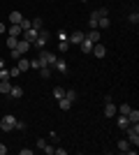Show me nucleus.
<instances>
[{"label": "nucleus", "mask_w": 139, "mask_h": 155, "mask_svg": "<svg viewBox=\"0 0 139 155\" xmlns=\"http://www.w3.org/2000/svg\"><path fill=\"white\" fill-rule=\"evenodd\" d=\"M86 39H88V42H93V44H95V42H100V32H98V30H91V32H88V35H86Z\"/></svg>", "instance_id": "obj_20"}, {"label": "nucleus", "mask_w": 139, "mask_h": 155, "mask_svg": "<svg viewBox=\"0 0 139 155\" xmlns=\"http://www.w3.org/2000/svg\"><path fill=\"white\" fill-rule=\"evenodd\" d=\"M127 21H130L132 26H137V23H139V14H137V12H132L130 16H127Z\"/></svg>", "instance_id": "obj_28"}, {"label": "nucleus", "mask_w": 139, "mask_h": 155, "mask_svg": "<svg viewBox=\"0 0 139 155\" xmlns=\"http://www.w3.org/2000/svg\"><path fill=\"white\" fill-rule=\"evenodd\" d=\"M65 153H67L65 148H56V150H53V155H65Z\"/></svg>", "instance_id": "obj_41"}, {"label": "nucleus", "mask_w": 139, "mask_h": 155, "mask_svg": "<svg viewBox=\"0 0 139 155\" xmlns=\"http://www.w3.org/2000/svg\"><path fill=\"white\" fill-rule=\"evenodd\" d=\"M9 95H12V97H16V100H19V97L23 95V88H21V86H12V91H9Z\"/></svg>", "instance_id": "obj_21"}, {"label": "nucleus", "mask_w": 139, "mask_h": 155, "mask_svg": "<svg viewBox=\"0 0 139 155\" xmlns=\"http://www.w3.org/2000/svg\"><path fill=\"white\" fill-rule=\"evenodd\" d=\"M98 14H100V19H102V16H109V12H107V7H100V9H98Z\"/></svg>", "instance_id": "obj_35"}, {"label": "nucleus", "mask_w": 139, "mask_h": 155, "mask_svg": "<svg viewBox=\"0 0 139 155\" xmlns=\"http://www.w3.org/2000/svg\"><path fill=\"white\" fill-rule=\"evenodd\" d=\"M127 120H130V123H139V111L130 109V111H127Z\"/></svg>", "instance_id": "obj_18"}, {"label": "nucleus", "mask_w": 139, "mask_h": 155, "mask_svg": "<svg viewBox=\"0 0 139 155\" xmlns=\"http://www.w3.org/2000/svg\"><path fill=\"white\" fill-rule=\"evenodd\" d=\"M53 70H58L60 74H65V72H67V60L58 58V60H56V63H53Z\"/></svg>", "instance_id": "obj_9"}, {"label": "nucleus", "mask_w": 139, "mask_h": 155, "mask_svg": "<svg viewBox=\"0 0 139 155\" xmlns=\"http://www.w3.org/2000/svg\"><path fill=\"white\" fill-rule=\"evenodd\" d=\"M30 28H35V30H42V19H33V21H30Z\"/></svg>", "instance_id": "obj_29"}, {"label": "nucleus", "mask_w": 139, "mask_h": 155, "mask_svg": "<svg viewBox=\"0 0 139 155\" xmlns=\"http://www.w3.org/2000/svg\"><path fill=\"white\" fill-rule=\"evenodd\" d=\"M30 46H33L30 42H26V39H19V42H16V51H19V53H26Z\"/></svg>", "instance_id": "obj_10"}, {"label": "nucleus", "mask_w": 139, "mask_h": 155, "mask_svg": "<svg viewBox=\"0 0 139 155\" xmlns=\"http://www.w3.org/2000/svg\"><path fill=\"white\" fill-rule=\"evenodd\" d=\"M30 67H33V70H40V67H42L40 58H35V60H30Z\"/></svg>", "instance_id": "obj_34"}, {"label": "nucleus", "mask_w": 139, "mask_h": 155, "mask_svg": "<svg viewBox=\"0 0 139 155\" xmlns=\"http://www.w3.org/2000/svg\"><path fill=\"white\" fill-rule=\"evenodd\" d=\"M19 26L23 28V30H28V28H30V21H28V19H23V21H21V23H19Z\"/></svg>", "instance_id": "obj_36"}, {"label": "nucleus", "mask_w": 139, "mask_h": 155, "mask_svg": "<svg viewBox=\"0 0 139 155\" xmlns=\"http://www.w3.org/2000/svg\"><path fill=\"white\" fill-rule=\"evenodd\" d=\"M91 53H93V56H98V58H104V56H107V46H104V44H100V42H95Z\"/></svg>", "instance_id": "obj_5"}, {"label": "nucleus", "mask_w": 139, "mask_h": 155, "mask_svg": "<svg viewBox=\"0 0 139 155\" xmlns=\"http://www.w3.org/2000/svg\"><path fill=\"white\" fill-rule=\"evenodd\" d=\"M104 116L107 118H114V116H116V104H114L111 100H107V102H104Z\"/></svg>", "instance_id": "obj_7"}, {"label": "nucleus", "mask_w": 139, "mask_h": 155, "mask_svg": "<svg viewBox=\"0 0 139 155\" xmlns=\"http://www.w3.org/2000/svg\"><path fill=\"white\" fill-rule=\"evenodd\" d=\"M127 125H130V120H127V116H123V114H121V116H118V127H121V130H125Z\"/></svg>", "instance_id": "obj_24"}, {"label": "nucleus", "mask_w": 139, "mask_h": 155, "mask_svg": "<svg viewBox=\"0 0 139 155\" xmlns=\"http://www.w3.org/2000/svg\"><path fill=\"white\" fill-rule=\"evenodd\" d=\"M9 91H12V84H9V79H7V81H0V93L9 95Z\"/></svg>", "instance_id": "obj_19"}, {"label": "nucleus", "mask_w": 139, "mask_h": 155, "mask_svg": "<svg viewBox=\"0 0 139 155\" xmlns=\"http://www.w3.org/2000/svg\"><path fill=\"white\" fill-rule=\"evenodd\" d=\"M56 60H58V56H56V53H49V51H42V53H40L42 67H44V65H51V67H53V63H56Z\"/></svg>", "instance_id": "obj_3"}, {"label": "nucleus", "mask_w": 139, "mask_h": 155, "mask_svg": "<svg viewBox=\"0 0 139 155\" xmlns=\"http://www.w3.org/2000/svg\"><path fill=\"white\" fill-rule=\"evenodd\" d=\"M42 150H44V153H49V155H53V150H56V148H53V146H49V143H46V146H44V148H42Z\"/></svg>", "instance_id": "obj_37"}, {"label": "nucleus", "mask_w": 139, "mask_h": 155, "mask_svg": "<svg viewBox=\"0 0 139 155\" xmlns=\"http://www.w3.org/2000/svg\"><path fill=\"white\" fill-rule=\"evenodd\" d=\"M72 104H74V102H70V100H67V97H60V100H58V107H60V109H63V111H67V109H72Z\"/></svg>", "instance_id": "obj_14"}, {"label": "nucleus", "mask_w": 139, "mask_h": 155, "mask_svg": "<svg viewBox=\"0 0 139 155\" xmlns=\"http://www.w3.org/2000/svg\"><path fill=\"white\" fill-rule=\"evenodd\" d=\"M16 67H19L21 72H26V70H30V60H26L23 56H21L19 60H16Z\"/></svg>", "instance_id": "obj_12"}, {"label": "nucleus", "mask_w": 139, "mask_h": 155, "mask_svg": "<svg viewBox=\"0 0 139 155\" xmlns=\"http://www.w3.org/2000/svg\"><path fill=\"white\" fill-rule=\"evenodd\" d=\"M7 32H9L12 37H21V35H23V28H21V26H9Z\"/></svg>", "instance_id": "obj_13"}, {"label": "nucleus", "mask_w": 139, "mask_h": 155, "mask_svg": "<svg viewBox=\"0 0 139 155\" xmlns=\"http://www.w3.org/2000/svg\"><path fill=\"white\" fill-rule=\"evenodd\" d=\"M21 21H23V14L21 12H12L9 14V26H19Z\"/></svg>", "instance_id": "obj_8"}, {"label": "nucleus", "mask_w": 139, "mask_h": 155, "mask_svg": "<svg viewBox=\"0 0 139 155\" xmlns=\"http://www.w3.org/2000/svg\"><path fill=\"white\" fill-rule=\"evenodd\" d=\"M46 42H49V39H46V37H42V35H37V39H35V42H33V46H37V49H42V46H44Z\"/></svg>", "instance_id": "obj_23"}, {"label": "nucleus", "mask_w": 139, "mask_h": 155, "mask_svg": "<svg viewBox=\"0 0 139 155\" xmlns=\"http://www.w3.org/2000/svg\"><path fill=\"white\" fill-rule=\"evenodd\" d=\"M65 97L70 102H77V91H65Z\"/></svg>", "instance_id": "obj_30"}, {"label": "nucleus", "mask_w": 139, "mask_h": 155, "mask_svg": "<svg viewBox=\"0 0 139 155\" xmlns=\"http://www.w3.org/2000/svg\"><path fill=\"white\" fill-rule=\"evenodd\" d=\"M98 28H109V19H107V16H102V19L98 21Z\"/></svg>", "instance_id": "obj_32"}, {"label": "nucleus", "mask_w": 139, "mask_h": 155, "mask_svg": "<svg viewBox=\"0 0 139 155\" xmlns=\"http://www.w3.org/2000/svg\"><path fill=\"white\" fill-rule=\"evenodd\" d=\"M16 42H19V37H12V35L7 37V46H9V49H16Z\"/></svg>", "instance_id": "obj_27"}, {"label": "nucleus", "mask_w": 139, "mask_h": 155, "mask_svg": "<svg viewBox=\"0 0 139 155\" xmlns=\"http://www.w3.org/2000/svg\"><path fill=\"white\" fill-rule=\"evenodd\" d=\"M37 35H40V30H35V28H28V30H23V39H26V42H30V44L37 39Z\"/></svg>", "instance_id": "obj_6"}, {"label": "nucleus", "mask_w": 139, "mask_h": 155, "mask_svg": "<svg viewBox=\"0 0 139 155\" xmlns=\"http://www.w3.org/2000/svg\"><path fill=\"white\" fill-rule=\"evenodd\" d=\"M7 79H12V77H9V70L2 67V70H0V81H7Z\"/></svg>", "instance_id": "obj_31"}, {"label": "nucleus", "mask_w": 139, "mask_h": 155, "mask_svg": "<svg viewBox=\"0 0 139 155\" xmlns=\"http://www.w3.org/2000/svg\"><path fill=\"white\" fill-rule=\"evenodd\" d=\"M2 67H5V60H2V58H0V70H2Z\"/></svg>", "instance_id": "obj_44"}, {"label": "nucleus", "mask_w": 139, "mask_h": 155, "mask_svg": "<svg viewBox=\"0 0 139 155\" xmlns=\"http://www.w3.org/2000/svg\"><path fill=\"white\" fill-rule=\"evenodd\" d=\"M53 97H56V100H60V97H65V88H53Z\"/></svg>", "instance_id": "obj_26"}, {"label": "nucleus", "mask_w": 139, "mask_h": 155, "mask_svg": "<svg viewBox=\"0 0 139 155\" xmlns=\"http://www.w3.org/2000/svg\"><path fill=\"white\" fill-rule=\"evenodd\" d=\"M21 56H23V53H19V51H16V49H12V58H16V60H19Z\"/></svg>", "instance_id": "obj_38"}, {"label": "nucleus", "mask_w": 139, "mask_h": 155, "mask_svg": "<svg viewBox=\"0 0 139 155\" xmlns=\"http://www.w3.org/2000/svg\"><path fill=\"white\" fill-rule=\"evenodd\" d=\"M5 153H7V148L2 146V143H0V155H5Z\"/></svg>", "instance_id": "obj_42"}, {"label": "nucleus", "mask_w": 139, "mask_h": 155, "mask_svg": "<svg viewBox=\"0 0 139 155\" xmlns=\"http://www.w3.org/2000/svg\"><path fill=\"white\" fill-rule=\"evenodd\" d=\"M98 21H100V14H98V12H93V14H91V19H88V26H91V30H98Z\"/></svg>", "instance_id": "obj_11"}, {"label": "nucleus", "mask_w": 139, "mask_h": 155, "mask_svg": "<svg viewBox=\"0 0 139 155\" xmlns=\"http://www.w3.org/2000/svg\"><path fill=\"white\" fill-rule=\"evenodd\" d=\"M40 74H42V79H49L53 74V67L51 65H44V67H40Z\"/></svg>", "instance_id": "obj_15"}, {"label": "nucleus", "mask_w": 139, "mask_h": 155, "mask_svg": "<svg viewBox=\"0 0 139 155\" xmlns=\"http://www.w3.org/2000/svg\"><path fill=\"white\" fill-rule=\"evenodd\" d=\"M79 49H81V51H84V53H91V51H93V42H88V39L84 37V42H81V44H79Z\"/></svg>", "instance_id": "obj_16"}, {"label": "nucleus", "mask_w": 139, "mask_h": 155, "mask_svg": "<svg viewBox=\"0 0 139 155\" xmlns=\"http://www.w3.org/2000/svg\"><path fill=\"white\" fill-rule=\"evenodd\" d=\"M81 2H88V0H81Z\"/></svg>", "instance_id": "obj_45"}, {"label": "nucleus", "mask_w": 139, "mask_h": 155, "mask_svg": "<svg viewBox=\"0 0 139 155\" xmlns=\"http://www.w3.org/2000/svg\"><path fill=\"white\" fill-rule=\"evenodd\" d=\"M132 109V107H130V104H121L118 109H116V114H123V116H127V111Z\"/></svg>", "instance_id": "obj_25"}, {"label": "nucleus", "mask_w": 139, "mask_h": 155, "mask_svg": "<svg viewBox=\"0 0 139 155\" xmlns=\"http://www.w3.org/2000/svg\"><path fill=\"white\" fill-rule=\"evenodd\" d=\"M116 148H118L121 153H127V148H130V141H127V139H121V141L116 143Z\"/></svg>", "instance_id": "obj_17"}, {"label": "nucleus", "mask_w": 139, "mask_h": 155, "mask_svg": "<svg viewBox=\"0 0 139 155\" xmlns=\"http://www.w3.org/2000/svg\"><path fill=\"white\" fill-rule=\"evenodd\" d=\"M84 37H86V35H84L81 30H74V32H70V35H67V42H70V44H77V46H79L81 42H84Z\"/></svg>", "instance_id": "obj_4"}, {"label": "nucleus", "mask_w": 139, "mask_h": 155, "mask_svg": "<svg viewBox=\"0 0 139 155\" xmlns=\"http://www.w3.org/2000/svg\"><path fill=\"white\" fill-rule=\"evenodd\" d=\"M125 132H127V141L137 148V146H139V123H130L125 127Z\"/></svg>", "instance_id": "obj_1"}, {"label": "nucleus", "mask_w": 139, "mask_h": 155, "mask_svg": "<svg viewBox=\"0 0 139 155\" xmlns=\"http://www.w3.org/2000/svg\"><path fill=\"white\" fill-rule=\"evenodd\" d=\"M21 155H33V148H21Z\"/></svg>", "instance_id": "obj_40"}, {"label": "nucleus", "mask_w": 139, "mask_h": 155, "mask_svg": "<svg viewBox=\"0 0 139 155\" xmlns=\"http://www.w3.org/2000/svg\"><path fill=\"white\" fill-rule=\"evenodd\" d=\"M14 125H16V118L14 116H5L2 120H0V130H2V132H12Z\"/></svg>", "instance_id": "obj_2"}, {"label": "nucleus", "mask_w": 139, "mask_h": 155, "mask_svg": "<svg viewBox=\"0 0 139 155\" xmlns=\"http://www.w3.org/2000/svg\"><path fill=\"white\" fill-rule=\"evenodd\" d=\"M2 32H5V23H0V35H2Z\"/></svg>", "instance_id": "obj_43"}, {"label": "nucleus", "mask_w": 139, "mask_h": 155, "mask_svg": "<svg viewBox=\"0 0 139 155\" xmlns=\"http://www.w3.org/2000/svg\"><path fill=\"white\" fill-rule=\"evenodd\" d=\"M0 132H2V130H0Z\"/></svg>", "instance_id": "obj_46"}, {"label": "nucleus", "mask_w": 139, "mask_h": 155, "mask_svg": "<svg viewBox=\"0 0 139 155\" xmlns=\"http://www.w3.org/2000/svg\"><path fill=\"white\" fill-rule=\"evenodd\" d=\"M70 46H72V44H70L67 39H63V42H58V49H60V53H67V51H70Z\"/></svg>", "instance_id": "obj_22"}, {"label": "nucleus", "mask_w": 139, "mask_h": 155, "mask_svg": "<svg viewBox=\"0 0 139 155\" xmlns=\"http://www.w3.org/2000/svg\"><path fill=\"white\" fill-rule=\"evenodd\" d=\"M14 130H26V125L21 123V120H16V125H14Z\"/></svg>", "instance_id": "obj_39"}, {"label": "nucleus", "mask_w": 139, "mask_h": 155, "mask_svg": "<svg viewBox=\"0 0 139 155\" xmlns=\"http://www.w3.org/2000/svg\"><path fill=\"white\" fill-rule=\"evenodd\" d=\"M21 74H23V72H21L19 67H12V70H9V77H21Z\"/></svg>", "instance_id": "obj_33"}]
</instances>
